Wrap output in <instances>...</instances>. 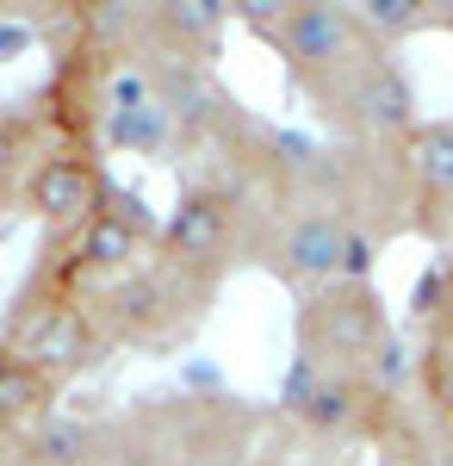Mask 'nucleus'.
Listing matches in <instances>:
<instances>
[{
	"instance_id": "f257e3e1",
	"label": "nucleus",
	"mask_w": 453,
	"mask_h": 466,
	"mask_svg": "<svg viewBox=\"0 0 453 466\" xmlns=\"http://www.w3.org/2000/svg\"><path fill=\"white\" fill-rule=\"evenodd\" d=\"M243 25L267 50L279 56L286 81L311 100L323 81L360 63L367 50H385L367 37V25L354 19V6H336V0H305V6H286V0H243Z\"/></svg>"
},
{
	"instance_id": "f03ea898",
	"label": "nucleus",
	"mask_w": 453,
	"mask_h": 466,
	"mask_svg": "<svg viewBox=\"0 0 453 466\" xmlns=\"http://www.w3.org/2000/svg\"><path fill=\"white\" fill-rule=\"evenodd\" d=\"M311 106L336 131H348L354 144H404L422 125L417 87H410V75L391 63V50H367L360 63H348L336 81H323L311 94Z\"/></svg>"
},
{
	"instance_id": "7ed1b4c3",
	"label": "nucleus",
	"mask_w": 453,
	"mask_h": 466,
	"mask_svg": "<svg viewBox=\"0 0 453 466\" xmlns=\"http://www.w3.org/2000/svg\"><path fill=\"white\" fill-rule=\"evenodd\" d=\"M391 329L379 292L367 280H336L305 299L298 311V355L323 360V367H342V373H360V360L379 349V336Z\"/></svg>"
},
{
	"instance_id": "20e7f679",
	"label": "nucleus",
	"mask_w": 453,
	"mask_h": 466,
	"mask_svg": "<svg viewBox=\"0 0 453 466\" xmlns=\"http://www.w3.org/2000/svg\"><path fill=\"white\" fill-rule=\"evenodd\" d=\"M149 237H162L156 212L143 206L131 187H106V206L75 230V243H69V280L100 292L112 280H125V274H137Z\"/></svg>"
},
{
	"instance_id": "39448f33",
	"label": "nucleus",
	"mask_w": 453,
	"mask_h": 466,
	"mask_svg": "<svg viewBox=\"0 0 453 466\" xmlns=\"http://www.w3.org/2000/svg\"><path fill=\"white\" fill-rule=\"evenodd\" d=\"M162 261L186 274L193 287H217V274L237 261V199L230 193H217V187H199V193H186L168 224H162Z\"/></svg>"
},
{
	"instance_id": "423d86ee",
	"label": "nucleus",
	"mask_w": 453,
	"mask_h": 466,
	"mask_svg": "<svg viewBox=\"0 0 453 466\" xmlns=\"http://www.w3.org/2000/svg\"><path fill=\"white\" fill-rule=\"evenodd\" d=\"M13 355L32 360L44 380L69 386L81 367L100 360V329H94V318H87V305L50 299V305H32V311L19 318V329H13Z\"/></svg>"
},
{
	"instance_id": "0eeeda50",
	"label": "nucleus",
	"mask_w": 453,
	"mask_h": 466,
	"mask_svg": "<svg viewBox=\"0 0 453 466\" xmlns=\"http://www.w3.org/2000/svg\"><path fill=\"white\" fill-rule=\"evenodd\" d=\"M106 187H112V180H106L87 156H75V149H50V156H37L32 175H25V199H32V212H37L44 230L75 237V230L106 206Z\"/></svg>"
},
{
	"instance_id": "6e6552de",
	"label": "nucleus",
	"mask_w": 453,
	"mask_h": 466,
	"mask_svg": "<svg viewBox=\"0 0 453 466\" xmlns=\"http://www.w3.org/2000/svg\"><path fill=\"white\" fill-rule=\"evenodd\" d=\"M398 156L410 180V224L453 243V118H422Z\"/></svg>"
},
{
	"instance_id": "1a4fd4ad",
	"label": "nucleus",
	"mask_w": 453,
	"mask_h": 466,
	"mask_svg": "<svg viewBox=\"0 0 453 466\" xmlns=\"http://www.w3.org/2000/svg\"><path fill=\"white\" fill-rule=\"evenodd\" d=\"M137 32L149 44H162L175 63H211L224 32H230V6H217V0H168V6L143 13Z\"/></svg>"
},
{
	"instance_id": "9d476101",
	"label": "nucleus",
	"mask_w": 453,
	"mask_h": 466,
	"mask_svg": "<svg viewBox=\"0 0 453 466\" xmlns=\"http://www.w3.org/2000/svg\"><path fill=\"white\" fill-rule=\"evenodd\" d=\"M56 380H44L32 360H19L13 349L0 355V423L13 430H37L44 417H56Z\"/></svg>"
},
{
	"instance_id": "9b49d317",
	"label": "nucleus",
	"mask_w": 453,
	"mask_h": 466,
	"mask_svg": "<svg viewBox=\"0 0 453 466\" xmlns=\"http://www.w3.org/2000/svg\"><path fill=\"white\" fill-rule=\"evenodd\" d=\"M106 430L75 423V417H44L37 430H25V466H100Z\"/></svg>"
},
{
	"instance_id": "f8f14e48",
	"label": "nucleus",
	"mask_w": 453,
	"mask_h": 466,
	"mask_svg": "<svg viewBox=\"0 0 453 466\" xmlns=\"http://www.w3.org/2000/svg\"><path fill=\"white\" fill-rule=\"evenodd\" d=\"M354 19L367 25L373 44H404V37H422V32H448L453 13H441V0H354Z\"/></svg>"
},
{
	"instance_id": "ddd939ff",
	"label": "nucleus",
	"mask_w": 453,
	"mask_h": 466,
	"mask_svg": "<svg viewBox=\"0 0 453 466\" xmlns=\"http://www.w3.org/2000/svg\"><path fill=\"white\" fill-rule=\"evenodd\" d=\"M410 380H417V355H410V342H404L398 329H385L379 349L360 360V386H367L373 404H391V398L410 392Z\"/></svg>"
},
{
	"instance_id": "4468645a",
	"label": "nucleus",
	"mask_w": 453,
	"mask_h": 466,
	"mask_svg": "<svg viewBox=\"0 0 453 466\" xmlns=\"http://www.w3.org/2000/svg\"><path fill=\"white\" fill-rule=\"evenodd\" d=\"M25 162V118L19 112H0V180Z\"/></svg>"
},
{
	"instance_id": "2eb2a0df",
	"label": "nucleus",
	"mask_w": 453,
	"mask_h": 466,
	"mask_svg": "<svg viewBox=\"0 0 453 466\" xmlns=\"http://www.w3.org/2000/svg\"><path fill=\"white\" fill-rule=\"evenodd\" d=\"M25 50H32V25L25 19H0V63L25 56Z\"/></svg>"
},
{
	"instance_id": "dca6fc26",
	"label": "nucleus",
	"mask_w": 453,
	"mask_h": 466,
	"mask_svg": "<svg viewBox=\"0 0 453 466\" xmlns=\"http://www.w3.org/2000/svg\"><path fill=\"white\" fill-rule=\"evenodd\" d=\"M217 466H274V461H261V454H243V448H237V454H224Z\"/></svg>"
}]
</instances>
